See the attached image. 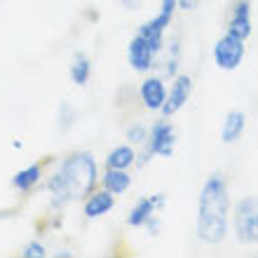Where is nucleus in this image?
Returning a JSON list of instances; mask_svg holds the SVG:
<instances>
[{"instance_id": "f257e3e1", "label": "nucleus", "mask_w": 258, "mask_h": 258, "mask_svg": "<svg viewBox=\"0 0 258 258\" xmlns=\"http://www.w3.org/2000/svg\"><path fill=\"white\" fill-rule=\"evenodd\" d=\"M228 230V188L223 176H214L204 183L200 195V216H197V232L200 239L216 244L225 237Z\"/></svg>"}, {"instance_id": "f03ea898", "label": "nucleus", "mask_w": 258, "mask_h": 258, "mask_svg": "<svg viewBox=\"0 0 258 258\" xmlns=\"http://www.w3.org/2000/svg\"><path fill=\"white\" fill-rule=\"evenodd\" d=\"M96 181V164L94 160L85 153L71 155L66 162L61 164V169L52 181L49 188L54 192L56 204H63L68 200H80L85 197Z\"/></svg>"}, {"instance_id": "7ed1b4c3", "label": "nucleus", "mask_w": 258, "mask_h": 258, "mask_svg": "<svg viewBox=\"0 0 258 258\" xmlns=\"http://www.w3.org/2000/svg\"><path fill=\"white\" fill-rule=\"evenodd\" d=\"M235 225L242 242H258V197H244L237 204Z\"/></svg>"}, {"instance_id": "20e7f679", "label": "nucleus", "mask_w": 258, "mask_h": 258, "mask_svg": "<svg viewBox=\"0 0 258 258\" xmlns=\"http://www.w3.org/2000/svg\"><path fill=\"white\" fill-rule=\"evenodd\" d=\"M214 59H216L218 68H223V71L237 68L242 63V59H244V40L228 33L225 38L218 40L216 49H214Z\"/></svg>"}, {"instance_id": "39448f33", "label": "nucleus", "mask_w": 258, "mask_h": 258, "mask_svg": "<svg viewBox=\"0 0 258 258\" xmlns=\"http://www.w3.org/2000/svg\"><path fill=\"white\" fill-rule=\"evenodd\" d=\"M153 54H155V49H153V45L141 33L129 42V63L136 71H148L153 66Z\"/></svg>"}, {"instance_id": "423d86ee", "label": "nucleus", "mask_w": 258, "mask_h": 258, "mask_svg": "<svg viewBox=\"0 0 258 258\" xmlns=\"http://www.w3.org/2000/svg\"><path fill=\"white\" fill-rule=\"evenodd\" d=\"M174 141H176V134H174V127L167 122H160L153 129V136H150V150L155 155L169 157L171 150H174Z\"/></svg>"}, {"instance_id": "0eeeda50", "label": "nucleus", "mask_w": 258, "mask_h": 258, "mask_svg": "<svg viewBox=\"0 0 258 258\" xmlns=\"http://www.w3.org/2000/svg\"><path fill=\"white\" fill-rule=\"evenodd\" d=\"M188 96H190V78H188V75H181V78H176V82H174V87H171L169 96H167V101H164V106H162L164 115H174V113L188 101Z\"/></svg>"}, {"instance_id": "6e6552de", "label": "nucleus", "mask_w": 258, "mask_h": 258, "mask_svg": "<svg viewBox=\"0 0 258 258\" xmlns=\"http://www.w3.org/2000/svg\"><path fill=\"white\" fill-rule=\"evenodd\" d=\"M230 33L237 35L244 40L246 35L251 33V12H249V3H237L235 10H232V17H230Z\"/></svg>"}, {"instance_id": "1a4fd4ad", "label": "nucleus", "mask_w": 258, "mask_h": 258, "mask_svg": "<svg viewBox=\"0 0 258 258\" xmlns=\"http://www.w3.org/2000/svg\"><path fill=\"white\" fill-rule=\"evenodd\" d=\"M141 99L150 110H157L164 106V85L157 78H150L141 85Z\"/></svg>"}, {"instance_id": "9d476101", "label": "nucleus", "mask_w": 258, "mask_h": 258, "mask_svg": "<svg viewBox=\"0 0 258 258\" xmlns=\"http://www.w3.org/2000/svg\"><path fill=\"white\" fill-rule=\"evenodd\" d=\"M244 124H246L244 113H239V110L228 113V117H225V122H223V129H221V139H223L225 143L237 141L239 136H242V132H244Z\"/></svg>"}, {"instance_id": "9b49d317", "label": "nucleus", "mask_w": 258, "mask_h": 258, "mask_svg": "<svg viewBox=\"0 0 258 258\" xmlns=\"http://www.w3.org/2000/svg\"><path fill=\"white\" fill-rule=\"evenodd\" d=\"M162 202H164L162 195H155V197H150V200H141V202L134 207V211L129 214V223H132V225H143L150 218L153 209H155V207H160Z\"/></svg>"}, {"instance_id": "f8f14e48", "label": "nucleus", "mask_w": 258, "mask_h": 258, "mask_svg": "<svg viewBox=\"0 0 258 258\" xmlns=\"http://www.w3.org/2000/svg\"><path fill=\"white\" fill-rule=\"evenodd\" d=\"M113 195H108V192H94L92 195V200L87 202V207H85V214H87V218H99L103 216L106 211L113 209Z\"/></svg>"}, {"instance_id": "ddd939ff", "label": "nucleus", "mask_w": 258, "mask_h": 258, "mask_svg": "<svg viewBox=\"0 0 258 258\" xmlns=\"http://www.w3.org/2000/svg\"><path fill=\"white\" fill-rule=\"evenodd\" d=\"M103 183H106V188H108L113 195H120V192H124L129 188L132 178H129L122 169H108V174L103 176Z\"/></svg>"}, {"instance_id": "4468645a", "label": "nucleus", "mask_w": 258, "mask_h": 258, "mask_svg": "<svg viewBox=\"0 0 258 258\" xmlns=\"http://www.w3.org/2000/svg\"><path fill=\"white\" fill-rule=\"evenodd\" d=\"M134 162V150L129 146H120L108 155V169H127Z\"/></svg>"}, {"instance_id": "2eb2a0df", "label": "nucleus", "mask_w": 258, "mask_h": 258, "mask_svg": "<svg viewBox=\"0 0 258 258\" xmlns=\"http://www.w3.org/2000/svg\"><path fill=\"white\" fill-rule=\"evenodd\" d=\"M38 178H40V167H35V164H33V167H28V169L19 171V174L14 176L12 183L17 185L19 190H28V188H31V185H33Z\"/></svg>"}, {"instance_id": "dca6fc26", "label": "nucleus", "mask_w": 258, "mask_h": 258, "mask_svg": "<svg viewBox=\"0 0 258 258\" xmlns=\"http://www.w3.org/2000/svg\"><path fill=\"white\" fill-rule=\"evenodd\" d=\"M89 71H92V66H89V61L85 56H78L73 61V66H71V75H73V80L78 82V85H85V82H87Z\"/></svg>"}, {"instance_id": "f3484780", "label": "nucleus", "mask_w": 258, "mask_h": 258, "mask_svg": "<svg viewBox=\"0 0 258 258\" xmlns=\"http://www.w3.org/2000/svg\"><path fill=\"white\" fill-rule=\"evenodd\" d=\"M33 256L42 258L45 256V249H42L40 244H28L26 249H24V258H33Z\"/></svg>"}, {"instance_id": "a211bd4d", "label": "nucleus", "mask_w": 258, "mask_h": 258, "mask_svg": "<svg viewBox=\"0 0 258 258\" xmlns=\"http://www.w3.org/2000/svg\"><path fill=\"white\" fill-rule=\"evenodd\" d=\"M143 134H146V132H143L141 127L129 129V139H132V141H143Z\"/></svg>"}, {"instance_id": "6ab92c4d", "label": "nucleus", "mask_w": 258, "mask_h": 258, "mask_svg": "<svg viewBox=\"0 0 258 258\" xmlns=\"http://www.w3.org/2000/svg\"><path fill=\"white\" fill-rule=\"evenodd\" d=\"M176 3L183 7V10H192V7H197V3H200V0H176Z\"/></svg>"}, {"instance_id": "aec40b11", "label": "nucleus", "mask_w": 258, "mask_h": 258, "mask_svg": "<svg viewBox=\"0 0 258 258\" xmlns=\"http://www.w3.org/2000/svg\"><path fill=\"white\" fill-rule=\"evenodd\" d=\"M122 3H124L127 7H132V10H136V7L141 5V0H122Z\"/></svg>"}]
</instances>
